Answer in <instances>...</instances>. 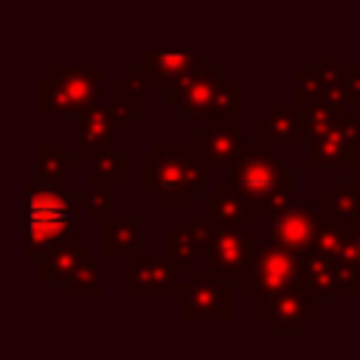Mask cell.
<instances>
[{
	"label": "cell",
	"instance_id": "obj_1",
	"mask_svg": "<svg viewBox=\"0 0 360 360\" xmlns=\"http://www.w3.org/2000/svg\"><path fill=\"white\" fill-rule=\"evenodd\" d=\"M138 191L152 200L155 208H188L205 188V163L194 143L155 141L146 155L138 158Z\"/></svg>",
	"mask_w": 360,
	"mask_h": 360
},
{
	"label": "cell",
	"instance_id": "obj_2",
	"mask_svg": "<svg viewBox=\"0 0 360 360\" xmlns=\"http://www.w3.org/2000/svg\"><path fill=\"white\" fill-rule=\"evenodd\" d=\"M219 191L236 194L250 219H270L281 205L295 197V169L284 163L281 155H273L267 143L248 141L242 158L231 166L228 180L217 183Z\"/></svg>",
	"mask_w": 360,
	"mask_h": 360
},
{
	"label": "cell",
	"instance_id": "obj_3",
	"mask_svg": "<svg viewBox=\"0 0 360 360\" xmlns=\"http://www.w3.org/2000/svg\"><path fill=\"white\" fill-rule=\"evenodd\" d=\"M25 194V256L39 259L42 253L76 245L79 233V202L65 191V180L34 177L22 186Z\"/></svg>",
	"mask_w": 360,
	"mask_h": 360
},
{
	"label": "cell",
	"instance_id": "obj_4",
	"mask_svg": "<svg viewBox=\"0 0 360 360\" xmlns=\"http://www.w3.org/2000/svg\"><path fill=\"white\" fill-rule=\"evenodd\" d=\"M104 70L101 65H53L48 76L37 82V115H82L101 104Z\"/></svg>",
	"mask_w": 360,
	"mask_h": 360
},
{
	"label": "cell",
	"instance_id": "obj_5",
	"mask_svg": "<svg viewBox=\"0 0 360 360\" xmlns=\"http://www.w3.org/2000/svg\"><path fill=\"white\" fill-rule=\"evenodd\" d=\"M253 318L270 335H307L321 321V295L298 281L270 298H253Z\"/></svg>",
	"mask_w": 360,
	"mask_h": 360
},
{
	"label": "cell",
	"instance_id": "obj_6",
	"mask_svg": "<svg viewBox=\"0 0 360 360\" xmlns=\"http://www.w3.org/2000/svg\"><path fill=\"white\" fill-rule=\"evenodd\" d=\"M301 267H304V253L290 250L276 242H267V245L256 248V259L239 287L250 298H270V295L298 284Z\"/></svg>",
	"mask_w": 360,
	"mask_h": 360
},
{
	"label": "cell",
	"instance_id": "obj_7",
	"mask_svg": "<svg viewBox=\"0 0 360 360\" xmlns=\"http://www.w3.org/2000/svg\"><path fill=\"white\" fill-rule=\"evenodd\" d=\"M256 231L248 225H236V228H217V239L208 250V256L197 264L202 273L231 281V284H242L253 259H256Z\"/></svg>",
	"mask_w": 360,
	"mask_h": 360
},
{
	"label": "cell",
	"instance_id": "obj_8",
	"mask_svg": "<svg viewBox=\"0 0 360 360\" xmlns=\"http://www.w3.org/2000/svg\"><path fill=\"white\" fill-rule=\"evenodd\" d=\"M177 321L183 323H228L231 321V281L214 278L200 267L188 276L177 295Z\"/></svg>",
	"mask_w": 360,
	"mask_h": 360
},
{
	"label": "cell",
	"instance_id": "obj_9",
	"mask_svg": "<svg viewBox=\"0 0 360 360\" xmlns=\"http://www.w3.org/2000/svg\"><path fill=\"white\" fill-rule=\"evenodd\" d=\"M360 149V110L340 112L338 121L307 141V166L309 169H357Z\"/></svg>",
	"mask_w": 360,
	"mask_h": 360
},
{
	"label": "cell",
	"instance_id": "obj_10",
	"mask_svg": "<svg viewBox=\"0 0 360 360\" xmlns=\"http://www.w3.org/2000/svg\"><path fill=\"white\" fill-rule=\"evenodd\" d=\"M205 65L208 62H205L202 51H186V53H166V51L152 53V51H146L138 56L135 65L127 68V73L143 87V93H149V90L166 93L169 87L194 76L197 70H202Z\"/></svg>",
	"mask_w": 360,
	"mask_h": 360
},
{
	"label": "cell",
	"instance_id": "obj_11",
	"mask_svg": "<svg viewBox=\"0 0 360 360\" xmlns=\"http://www.w3.org/2000/svg\"><path fill=\"white\" fill-rule=\"evenodd\" d=\"M129 124L132 115L124 112L115 98L90 107L87 112L76 115V152L82 158H96L98 152L112 149L115 135L129 129Z\"/></svg>",
	"mask_w": 360,
	"mask_h": 360
},
{
	"label": "cell",
	"instance_id": "obj_12",
	"mask_svg": "<svg viewBox=\"0 0 360 360\" xmlns=\"http://www.w3.org/2000/svg\"><path fill=\"white\" fill-rule=\"evenodd\" d=\"M191 143L200 160L205 163V169H231L248 146V138L242 132V118L233 121L205 118L202 127L191 132Z\"/></svg>",
	"mask_w": 360,
	"mask_h": 360
},
{
	"label": "cell",
	"instance_id": "obj_13",
	"mask_svg": "<svg viewBox=\"0 0 360 360\" xmlns=\"http://www.w3.org/2000/svg\"><path fill=\"white\" fill-rule=\"evenodd\" d=\"M301 284L318 292L321 298L329 295H357L360 290V276L354 264L343 256H326L318 250L304 253V267H301Z\"/></svg>",
	"mask_w": 360,
	"mask_h": 360
},
{
	"label": "cell",
	"instance_id": "obj_14",
	"mask_svg": "<svg viewBox=\"0 0 360 360\" xmlns=\"http://www.w3.org/2000/svg\"><path fill=\"white\" fill-rule=\"evenodd\" d=\"M127 295L129 298H149V295H180L188 281L180 278V267L172 262V256H141L127 264Z\"/></svg>",
	"mask_w": 360,
	"mask_h": 360
},
{
	"label": "cell",
	"instance_id": "obj_15",
	"mask_svg": "<svg viewBox=\"0 0 360 360\" xmlns=\"http://www.w3.org/2000/svg\"><path fill=\"white\" fill-rule=\"evenodd\" d=\"M267 222H270L267 225V239L270 242L284 245V248L298 250V253H307L315 245V236H318V228H321V211H318V205L309 208V205L287 202Z\"/></svg>",
	"mask_w": 360,
	"mask_h": 360
},
{
	"label": "cell",
	"instance_id": "obj_16",
	"mask_svg": "<svg viewBox=\"0 0 360 360\" xmlns=\"http://www.w3.org/2000/svg\"><path fill=\"white\" fill-rule=\"evenodd\" d=\"M217 239V225H211L205 217L194 219V217H183L169 233H166V253L172 256V262L183 270V273H194L197 264L208 256L211 245Z\"/></svg>",
	"mask_w": 360,
	"mask_h": 360
},
{
	"label": "cell",
	"instance_id": "obj_17",
	"mask_svg": "<svg viewBox=\"0 0 360 360\" xmlns=\"http://www.w3.org/2000/svg\"><path fill=\"white\" fill-rule=\"evenodd\" d=\"M219 70L217 65H205L202 70H197L194 76L183 79L180 84L166 90V101L177 110L180 118H205L214 87H217Z\"/></svg>",
	"mask_w": 360,
	"mask_h": 360
},
{
	"label": "cell",
	"instance_id": "obj_18",
	"mask_svg": "<svg viewBox=\"0 0 360 360\" xmlns=\"http://www.w3.org/2000/svg\"><path fill=\"white\" fill-rule=\"evenodd\" d=\"M253 138L262 143H304V124H301V110L298 104L287 101H273L256 121H253Z\"/></svg>",
	"mask_w": 360,
	"mask_h": 360
},
{
	"label": "cell",
	"instance_id": "obj_19",
	"mask_svg": "<svg viewBox=\"0 0 360 360\" xmlns=\"http://www.w3.org/2000/svg\"><path fill=\"white\" fill-rule=\"evenodd\" d=\"M101 256L127 259V264L141 259V219L138 217L121 219L118 214L107 217L101 222Z\"/></svg>",
	"mask_w": 360,
	"mask_h": 360
},
{
	"label": "cell",
	"instance_id": "obj_20",
	"mask_svg": "<svg viewBox=\"0 0 360 360\" xmlns=\"http://www.w3.org/2000/svg\"><path fill=\"white\" fill-rule=\"evenodd\" d=\"M318 211L326 219H338L346 225L360 228V183L354 180H335L332 188L318 194Z\"/></svg>",
	"mask_w": 360,
	"mask_h": 360
},
{
	"label": "cell",
	"instance_id": "obj_21",
	"mask_svg": "<svg viewBox=\"0 0 360 360\" xmlns=\"http://www.w3.org/2000/svg\"><path fill=\"white\" fill-rule=\"evenodd\" d=\"M90 256V248L76 242V245H62L37 259V281L39 284H65L70 273Z\"/></svg>",
	"mask_w": 360,
	"mask_h": 360
},
{
	"label": "cell",
	"instance_id": "obj_22",
	"mask_svg": "<svg viewBox=\"0 0 360 360\" xmlns=\"http://www.w3.org/2000/svg\"><path fill=\"white\" fill-rule=\"evenodd\" d=\"M127 177H129V158L127 155H118L115 146L98 152L96 158H90V169H87L90 191L112 197L115 188H118V183H124Z\"/></svg>",
	"mask_w": 360,
	"mask_h": 360
},
{
	"label": "cell",
	"instance_id": "obj_23",
	"mask_svg": "<svg viewBox=\"0 0 360 360\" xmlns=\"http://www.w3.org/2000/svg\"><path fill=\"white\" fill-rule=\"evenodd\" d=\"M202 217L217 228H236V225H248L250 219L245 202L236 194L219 188L202 194Z\"/></svg>",
	"mask_w": 360,
	"mask_h": 360
},
{
	"label": "cell",
	"instance_id": "obj_24",
	"mask_svg": "<svg viewBox=\"0 0 360 360\" xmlns=\"http://www.w3.org/2000/svg\"><path fill=\"white\" fill-rule=\"evenodd\" d=\"M242 110H245V82L239 76H219L205 118L233 121V118H242Z\"/></svg>",
	"mask_w": 360,
	"mask_h": 360
},
{
	"label": "cell",
	"instance_id": "obj_25",
	"mask_svg": "<svg viewBox=\"0 0 360 360\" xmlns=\"http://www.w3.org/2000/svg\"><path fill=\"white\" fill-rule=\"evenodd\" d=\"M62 292L68 298H79V295L98 298V295H104V256H87L70 273V278L62 284Z\"/></svg>",
	"mask_w": 360,
	"mask_h": 360
},
{
	"label": "cell",
	"instance_id": "obj_26",
	"mask_svg": "<svg viewBox=\"0 0 360 360\" xmlns=\"http://www.w3.org/2000/svg\"><path fill=\"white\" fill-rule=\"evenodd\" d=\"M295 104H298V110H301V124H304V143L309 141V138H315V135H321V132H326L335 121H338V115L343 112V110H338L326 96H312V98H292Z\"/></svg>",
	"mask_w": 360,
	"mask_h": 360
},
{
	"label": "cell",
	"instance_id": "obj_27",
	"mask_svg": "<svg viewBox=\"0 0 360 360\" xmlns=\"http://www.w3.org/2000/svg\"><path fill=\"white\" fill-rule=\"evenodd\" d=\"M79 158H82L79 152L68 155L62 141H42L37 146V174L51 180H65V174L79 166Z\"/></svg>",
	"mask_w": 360,
	"mask_h": 360
},
{
	"label": "cell",
	"instance_id": "obj_28",
	"mask_svg": "<svg viewBox=\"0 0 360 360\" xmlns=\"http://www.w3.org/2000/svg\"><path fill=\"white\" fill-rule=\"evenodd\" d=\"M354 231H357L354 225H346V222L321 217V228H318V236H315L312 250L326 253V256H346V250H349V245L354 239Z\"/></svg>",
	"mask_w": 360,
	"mask_h": 360
},
{
	"label": "cell",
	"instance_id": "obj_29",
	"mask_svg": "<svg viewBox=\"0 0 360 360\" xmlns=\"http://www.w3.org/2000/svg\"><path fill=\"white\" fill-rule=\"evenodd\" d=\"M141 93H143V87L127 73V76H118L115 82H112V98L121 104V110L124 112H129L132 118H138L141 115Z\"/></svg>",
	"mask_w": 360,
	"mask_h": 360
},
{
	"label": "cell",
	"instance_id": "obj_30",
	"mask_svg": "<svg viewBox=\"0 0 360 360\" xmlns=\"http://www.w3.org/2000/svg\"><path fill=\"white\" fill-rule=\"evenodd\" d=\"M73 200L79 202V208H87L90 219H96V222H104L107 217L118 214L112 197H107V194H96V191H73Z\"/></svg>",
	"mask_w": 360,
	"mask_h": 360
},
{
	"label": "cell",
	"instance_id": "obj_31",
	"mask_svg": "<svg viewBox=\"0 0 360 360\" xmlns=\"http://www.w3.org/2000/svg\"><path fill=\"white\" fill-rule=\"evenodd\" d=\"M343 98L349 104V110L360 107V65H346L343 73Z\"/></svg>",
	"mask_w": 360,
	"mask_h": 360
},
{
	"label": "cell",
	"instance_id": "obj_32",
	"mask_svg": "<svg viewBox=\"0 0 360 360\" xmlns=\"http://www.w3.org/2000/svg\"><path fill=\"white\" fill-rule=\"evenodd\" d=\"M343 259H349V262L354 264L357 276H360V228L354 231V239H352V245H349V250H346V256H343Z\"/></svg>",
	"mask_w": 360,
	"mask_h": 360
},
{
	"label": "cell",
	"instance_id": "obj_33",
	"mask_svg": "<svg viewBox=\"0 0 360 360\" xmlns=\"http://www.w3.org/2000/svg\"><path fill=\"white\" fill-rule=\"evenodd\" d=\"M357 183H360V166H357Z\"/></svg>",
	"mask_w": 360,
	"mask_h": 360
},
{
	"label": "cell",
	"instance_id": "obj_34",
	"mask_svg": "<svg viewBox=\"0 0 360 360\" xmlns=\"http://www.w3.org/2000/svg\"><path fill=\"white\" fill-rule=\"evenodd\" d=\"M357 110H360V107H357Z\"/></svg>",
	"mask_w": 360,
	"mask_h": 360
}]
</instances>
